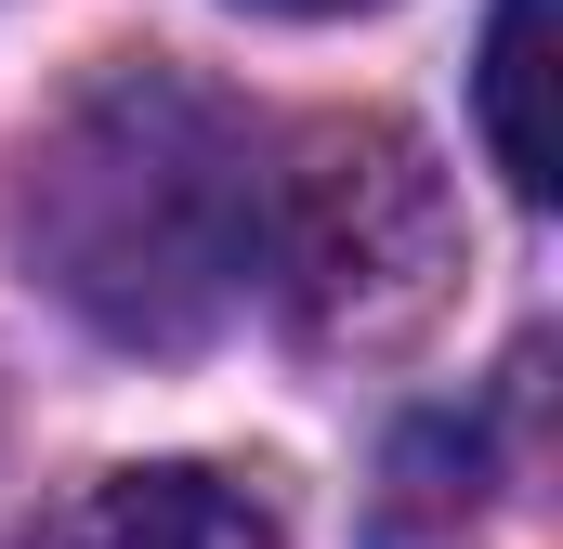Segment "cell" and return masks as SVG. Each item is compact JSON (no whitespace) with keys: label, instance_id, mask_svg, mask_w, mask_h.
<instances>
[{"label":"cell","instance_id":"obj_1","mask_svg":"<svg viewBox=\"0 0 563 549\" xmlns=\"http://www.w3.org/2000/svg\"><path fill=\"white\" fill-rule=\"evenodd\" d=\"M13 249L92 340L197 354L263 288V132L184 66H106L13 157Z\"/></svg>","mask_w":563,"mask_h":549},{"label":"cell","instance_id":"obj_2","mask_svg":"<svg viewBox=\"0 0 563 549\" xmlns=\"http://www.w3.org/2000/svg\"><path fill=\"white\" fill-rule=\"evenodd\" d=\"M459 223L432 144L394 119H328L263 170V288L314 354H394L445 314Z\"/></svg>","mask_w":563,"mask_h":549},{"label":"cell","instance_id":"obj_3","mask_svg":"<svg viewBox=\"0 0 563 549\" xmlns=\"http://www.w3.org/2000/svg\"><path fill=\"white\" fill-rule=\"evenodd\" d=\"M13 549H276V524H263L250 484L157 458V471H106V484H79L40 537H13Z\"/></svg>","mask_w":563,"mask_h":549},{"label":"cell","instance_id":"obj_4","mask_svg":"<svg viewBox=\"0 0 563 549\" xmlns=\"http://www.w3.org/2000/svg\"><path fill=\"white\" fill-rule=\"evenodd\" d=\"M538 79H551V0H498V26H485V144H498V170H511L525 210L551 197V119H538Z\"/></svg>","mask_w":563,"mask_h":549},{"label":"cell","instance_id":"obj_5","mask_svg":"<svg viewBox=\"0 0 563 549\" xmlns=\"http://www.w3.org/2000/svg\"><path fill=\"white\" fill-rule=\"evenodd\" d=\"M236 13H288V26H314V13H367V0H236Z\"/></svg>","mask_w":563,"mask_h":549}]
</instances>
